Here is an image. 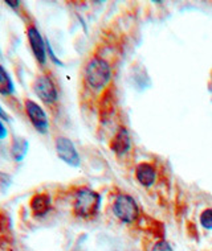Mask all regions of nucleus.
Here are the masks:
<instances>
[{
	"label": "nucleus",
	"instance_id": "obj_1",
	"mask_svg": "<svg viewBox=\"0 0 212 251\" xmlns=\"http://www.w3.org/2000/svg\"><path fill=\"white\" fill-rule=\"evenodd\" d=\"M32 90L35 96L43 102V104L48 110L56 111L57 104L60 100V89L57 85V81L49 70H40L36 74L33 81H32Z\"/></svg>",
	"mask_w": 212,
	"mask_h": 251
},
{
	"label": "nucleus",
	"instance_id": "obj_2",
	"mask_svg": "<svg viewBox=\"0 0 212 251\" xmlns=\"http://www.w3.org/2000/svg\"><path fill=\"white\" fill-rule=\"evenodd\" d=\"M101 206V196L88 186L76 188L72 193L73 216L83 220H91L97 216Z\"/></svg>",
	"mask_w": 212,
	"mask_h": 251
},
{
	"label": "nucleus",
	"instance_id": "obj_3",
	"mask_svg": "<svg viewBox=\"0 0 212 251\" xmlns=\"http://www.w3.org/2000/svg\"><path fill=\"white\" fill-rule=\"evenodd\" d=\"M112 79V66L101 57H91L84 66V83L91 91H101Z\"/></svg>",
	"mask_w": 212,
	"mask_h": 251
},
{
	"label": "nucleus",
	"instance_id": "obj_4",
	"mask_svg": "<svg viewBox=\"0 0 212 251\" xmlns=\"http://www.w3.org/2000/svg\"><path fill=\"white\" fill-rule=\"evenodd\" d=\"M23 113L30 121L32 127L35 128L39 134L45 135L49 130V121H48L47 113L37 102L30 98H23Z\"/></svg>",
	"mask_w": 212,
	"mask_h": 251
},
{
	"label": "nucleus",
	"instance_id": "obj_5",
	"mask_svg": "<svg viewBox=\"0 0 212 251\" xmlns=\"http://www.w3.org/2000/svg\"><path fill=\"white\" fill-rule=\"evenodd\" d=\"M113 214L125 224H131L139 217V208L129 195H118L112 205Z\"/></svg>",
	"mask_w": 212,
	"mask_h": 251
},
{
	"label": "nucleus",
	"instance_id": "obj_6",
	"mask_svg": "<svg viewBox=\"0 0 212 251\" xmlns=\"http://www.w3.org/2000/svg\"><path fill=\"white\" fill-rule=\"evenodd\" d=\"M55 150L59 156V159L64 161L65 164L70 167H80L81 159L78 155L77 150L74 147L73 142L64 135H56L55 136Z\"/></svg>",
	"mask_w": 212,
	"mask_h": 251
},
{
	"label": "nucleus",
	"instance_id": "obj_7",
	"mask_svg": "<svg viewBox=\"0 0 212 251\" xmlns=\"http://www.w3.org/2000/svg\"><path fill=\"white\" fill-rule=\"evenodd\" d=\"M28 208L33 218H43L52 210V197L47 191L35 192L28 201Z\"/></svg>",
	"mask_w": 212,
	"mask_h": 251
},
{
	"label": "nucleus",
	"instance_id": "obj_8",
	"mask_svg": "<svg viewBox=\"0 0 212 251\" xmlns=\"http://www.w3.org/2000/svg\"><path fill=\"white\" fill-rule=\"evenodd\" d=\"M0 97L4 98L9 106H12V108L15 110H18L19 106L23 107L22 102H19V100L16 98V89H15L12 78L5 70L4 66L1 65V62H0Z\"/></svg>",
	"mask_w": 212,
	"mask_h": 251
},
{
	"label": "nucleus",
	"instance_id": "obj_9",
	"mask_svg": "<svg viewBox=\"0 0 212 251\" xmlns=\"http://www.w3.org/2000/svg\"><path fill=\"white\" fill-rule=\"evenodd\" d=\"M13 243L12 220L7 209L0 208V249L9 247Z\"/></svg>",
	"mask_w": 212,
	"mask_h": 251
},
{
	"label": "nucleus",
	"instance_id": "obj_10",
	"mask_svg": "<svg viewBox=\"0 0 212 251\" xmlns=\"http://www.w3.org/2000/svg\"><path fill=\"white\" fill-rule=\"evenodd\" d=\"M30 150V143L24 136H19V135H12L11 140H9V155L12 157L13 161L20 163L24 160V157L28 153Z\"/></svg>",
	"mask_w": 212,
	"mask_h": 251
},
{
	"label": "nucleus",
	"instance_id": "obj_11",
	"mask_svg": "<svg viewBox=\"0 0 212 251\" xmlns=\"http://www.w3.org/2000/svg\"><path fill=\"white\" fill-rule=\"evenodd\" d=\"M135 177H137L141 185L149 188V186L154 185V182L156 180V172L151 164L141 163L135 168Z\"/></svg>",
	"mask_w": 212,
	"mask_h": 251
},
{
	"label": "nucleus",
	"instance_id": "obj_12",
	"mask_svg": "<svg viewBox=\"0 0 212 251\" xmlns=\"http://www.w3.org/2000/svg\"><path fill=\"white\" fill-rule=\"evenodd\" d=\"M110 148L112 151H114L117 155H122L125 152L129 151L130 148V136L129 132L125 127H120L117 131V134L113 136L110 140Z\"/></svg>",
	"mask_w": 212,
	"mask_h": 251
},
{
	"label": "nucleus",
	"instance_id": "obj_13",
	"mask_svg": "<svg viewBox=\"0 0 212 251\" xmlns=\"http://www.w3.org/2000/svg\"><path fill=\"white\" fill-rule=\"evenodd\" d=\"M200 225L203 226L204 229L212 230V209H206L200 214Z\"/></svg>",
	"mask_w": 212,
	"mask_h": 251
},
{
	"label": "nucleus",
	"instance_id": "obj_14",
	"mask_svg": "<svg viewBox=\"0 0 212 251\" xmlns=\"http://www.w3.org/2000/svg\"><path fill=\"white\" fill-rule=\"evenodd\" d=\"M12 184V176L4 171H0V192H5Z\"/></svg>",
	"mask_w": 212,
	"mask_h": 251
},
{
	"label": "nucleus",
	"instance_id": "obj_15",
	"mask_svg": "<svg viewBox=\"0 0 212 251\" xmlns=\"http://www.w3.org/2000/svg\"><path fill=\"white\" fill-rule=\"evenodd\" d=\"M151 251H174L173 247L170 246V243L165 239H160L158 242L152 246V250Z\"/></svg>",
	"mask_w": 212,
	"mask_h": 251
},
{
	"label": "nucleus",
	"instance_id": "obj_16",
	"mask_svg": "<svg viewBox=\"0 0 212 251\" xmlns=\"http://www.w3.org/2000/svg\"><path fill=\"white\" fill-rule=\"evenodd\" d=\"M8 136V130L5 127L4 122L0 119V139H5Z\"/></svg>",
	"mask_w": 212,
	"mask_h": 251
},
{
	"label": "nucleus",
	"instance_id": "obj_17",
	"mask_svg": "<svg viewBox=\"0 0 212 251\" xmlns=\"http://www.w3.org/2000/svg\"><path fill=\"white\" fill-rule=\"evenodd\" d=\"M0 119L3 122H5V123L11 122V117L8 115V113H5V110L1 107V106H0Z\"/></svg>",
	"mask_w": 212,
	"mask_h": 251
},
{
	"label": "nucleus",
	"instance_id": "obj_18",
	"mask_svg": "<svg viewBox=\"0 0 212 251\" xmlns=\"http://www.w3.org/2000/svg\"><path fill=\"white\" fill-rule=\"evenodd\" d=\"M0 60H1V50H0Z\"/></svg>",
	"mask_w": 212,
	"mask_h": 251
}]
</instances>
